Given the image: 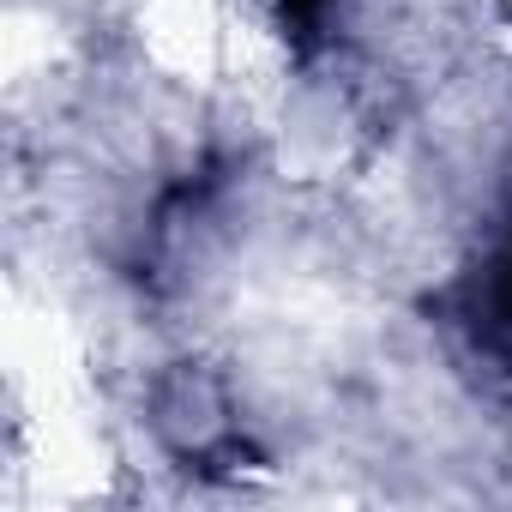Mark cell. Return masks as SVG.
Wrapping results in <instances>:
<instances>
[{"mask_svg": "<svg viewBox=\"0 0 512 512\" xmlns=\"http://www.w3.org/2000/svg\"><path fill=\"white\" fill-rule=\"evenodd\" d=\"M320 7V0H290V13H314Z\"/></svg>", "mask_w": 512, "mask_h": 512, "instance_id": "cell-1", "label": "cell"}]
</instances>
